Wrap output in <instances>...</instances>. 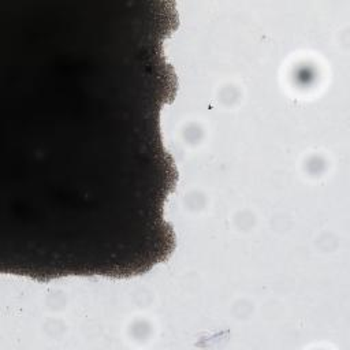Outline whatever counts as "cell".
Instances as JSON below:
<instances>
[{"instance_id": "obj_1", "label": "cell", "mask_w": 350, "mask_h": 350, "mask_svg": "<svg viewBox=\"0 0 350 350\" xmlns=\"http://www.w3.org/2000/svg\"><path fill=\"white\" fill-rule=\"evenodd\" d=\"M165 0H0V271L129 279L167 261L178 92Z\"/></svg>"}]
</instances>
